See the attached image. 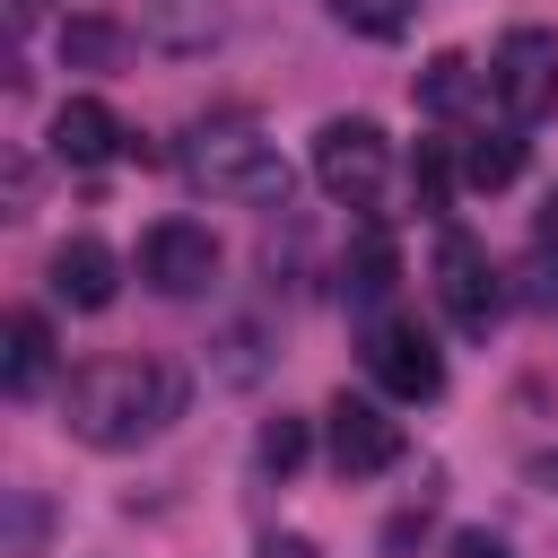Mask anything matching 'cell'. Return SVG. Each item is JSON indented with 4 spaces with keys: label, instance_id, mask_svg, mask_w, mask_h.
Wrapping results in <instances>:
<instances>
[{
    "label": "cell",
    "instance_id": "8992f818",
    "mask_svg": "<svg viewBox=\"0 0 558 558\" xmlns=\"http://www.w3.org/2000/svg\"><path fill=\"white\" fill-rule=\"evenodd\" d=\"M366 375H375L392 401H436V392H445V349H436L410 314H375V323H366Z\"/></svg>",
    "mask_w": 558,
    "mask_h": 558
},
{
    "label": "cell",
    "instance_id": "4fadbf2b",
    "mask_svg": "<svg viewBox=\"0 0 558 558\" xmlns=\"http://www.w3.org/2000/svg\"><path fill=\"white\" fill-rule=\"evenodd\" d=\"M392 279H401V253H392V235H384V227H366V235L349 244V270H340L349 305H384V296H392Z\"/></svg>",
    "mask_w": 558,
    "mask_h": 558
},
{
    "label": "cell",
    "instance_id": "44dd1931",
    "mask_svg": "<svg viewBox=\"0 0 558 558\" xmlns=\"http://www.w3.org/2000/svg\"><path fill=\"white\" fill-rule=\"evenodd\" d=\"M436 558H506V541H497V532H480V523H471V532H453V541H445V549H436Z\"/></svg>",
    "mask_w": 558,
    "mask_h": 558
},
{
    "label": "cell",
    "instance_id": "ba28073f",
    "mask_svg": "<svg viewBox=\"0 0 558 558\" xmlns=\"http://www.w3.org/2000/svg\"><path fill=\"white\" fill-rule=\"evenodd\" d=\"M323 418H331V471H340V480H375V471H392V462H401V418H392L384 401L340 392Z\"/></svg>",
    "mask_w": 558,
    "mask_h": 558
},
{
    "label": "cell",
    "instance_id": "7402d4cb",
    "mask_svg": "<svg viewBox=\"0 0 558 558\" xmlns=\"http://www.w3.org/2000/svg\"><path fill=\"white\" fill-rule=\"evenodd\" d=\"M532 244H541V262H558V192L541 201V218H532Z\"/></svg>",
    "mask_w": 558,
    "mask_h": 558
},
{
    "label": "cell",
    "instance_id": "52a82bcc",
    "mask_svg": "<svg viewBox=\"0 0 558 558\" xmlns=\"http://www.w3.org/2000/svg\"><path fill=\"white\" fill-rule=\"evenodd\" d=\"M140 279H148L157 296H209V279H218V235H209L201 218H157V227L140 235Z\"/></svg>",
    "mask_w": 558,
    "mask_h": 558
},
{
    "label": "cell",
    "instance_id": "2e32d148",
    "mask_svg": "<svg viewBox=\"0 0 558 558\" xmlns=\"http://www.w3.org/2000/svg\"><path fill=\"white\" fill-rule=\"evenodd\" d=\"M122 52H131V35H122L113 17H70V26H61V61H70V70H113Z\"/></svg>",
    "mask_w": 558,
    "mask_h": 558
},
{
    "label": "cell",
    "instance_id": "3957f363",
    "mask_svg": "<svg viewBox=\"0 0 558 558\" xmlns=\"http://www.w3.org/2000/svg\"><path fill=\"white\" fill-rule=\"evenodd\" d=\"M314 183H323L340 209H375L384 183H392V140H384V122L331 113V122L314 131Z\"/></svg>",
    "mask_w": 558,
    "mask_h": 558
},
{
    "label": "cell",
    "instance_id": "603a6c76",
    "mask_svg": "<svg viewBox=\"0 0 558 558\" xmlns=\"http://www.w3.org/2000/svg\"><path fill=\"white\" fill-rule=\"evenodd\" d=\"M262 558H314V541H305V532H270V541H262Z\"/></svg>",
    "mask_w": 558,
    "mask_h": 558
},
{
    "label": "cell",
    "instance_id": "ffe728a7",
    "mask_svg": "<svg viewBox=\"0 0 558 558\" xmlns=\"http://www.w3.org/2000/svg\"><path fill=\"white\" fill-rule=\"evenodd\" d=\"M35 532H44V514H35V497H17V514H9V558H35Z\"/></svg>",
    "mask_w": 558,
    "mask_h": 558
},
{
    "label": "cell",
    "instance_id": "d6986e66",
    "mask_svg": "<svg viewBox=\"0 0 558 558\" xmlns=\"http://www.w3.org/2000/svg\"><path fill=\"white\" fill-rule=\"evenodd\" d=\"M445 183H453L445 148H418V166H410V192H418V209H445Z\"/></svg>",
    "mask_w": 558,
    "mask_h": 558
},
{
    "label": "cell",
    "instance_id": "7a4b0ae2",
    "mask_svg": "<svg viewBox=\"0 0 558 558\" xmlns=\"http://www.w3.org/2000/svg\"><path fill=\"white\" fill-rule=\"evenodd\" d=\"M174 166L192 192L209 201H244V209H288V157L279 140H262L244 113H209L174 140Z\"/></svg>",
    "mask_w": 558,
    "mask_h": 558
},
{
    "label": "cell",
    "instance_id": "e0dca14e",
    "mask_svg": "<svg viewBox=\"0 0 558 558\" xmlns=\"http://www.w3.org/2000/svg\"><path fill=\"white\" fill-rule=\"evenodd\" d=\"M305 445H314V436H305V418H288V410H279V418H262V436H253V462H262L270 480H288V471L305 462Z\"/></svg>",
    "mask_w": 558,
    "mask_h": 558
},
{
    "label": "cell",
    "instance_id": "9a60e30c",
    "mask_svg": "<svg viewBox=\"0 0 558 558\" xmlns=\"http://www.w3.org/2000/svg\"><path fill=\"white\" fill-rule=\"evenodd\" d=\"M514 174H523V140H514V131H480V140L462 148V183H471V192H506Z\"/></svg>",
    "mask_w": 558,
    "mask_h": 558
},
{
    "label": "cell",
    "instance_id": "484cf974",
    "mask_svg": "<svg viewBox=\"0 0 558 558\" xmlns=\"http://www.w3.org/2000/svg\"><path fill=\"white\" fill-rule=\"evenodd\" d=\"M35 9H44V0H9V17H17V26H26V17H35Z\"/></svg>",
    "mask_w": 558,
    "mask_h": 558
},
{
    "label": "cell",
    "instance_id": "5b68a950",
    "mask_svg": "<svg viewBox=\"0 0 558 558\" xmlns=\"http://www.w3.org/2000/svg\"><path fill=\"white\" fill-rule=\"evenodd\" d=\"M488 96L506 105L514 131L541 122V113H558V35L549 26H506V44L488 61Z\"/></svg>",
    "mask_w": 558,
    "mask_h": 558
},
{
    "label": "cell",
    "instance_id": "277c9868",
    "mask_svg": "<svg viewBox=\"0 0 558 558\" xmlns=\"http://www.w3.org/2000/svg\"><path fill=\"white\" fill-rule=\"evenodd\" d=\"M436 305H445V323L471 331V340L506 314V279H497V262H488V244L462 235V227L436 235Z\"/></svg>",
    "mask_w": 558,
    "mask_h": 558
},
{
    "label": "cell",
    "instance_id": "9c48e42d",
    "mask_svg": "<svg viewBox=\"0 0 558 558\" xmlns=\"http://www.w3.org/2000/svg\"><path fill=\"white\" fill-rule=\"evenodd\" d=\"M122 148H131V122L105 96H61V113H52V157L61 166H113Z\"/></svg>",
    "mask_w": 558,
    "mask_h": 558
},
{
    "label": "cell",
    "instance_id": "cb8c5ba5",
    "mask_svg": "<svg viewBox=\"0 0 558 558\" xmlns=\"http://www.w3.org/2000/svg\"><path fill=\"white\" fill-rule=\"evenodd\" d=\"M532 305H558V270H549V262L532 270Z\"/></svg>",
    "mask_w": 558,
    "mask_h": 558
},
{
    "label": "cell",
    "instance_id": "d4e9b609",
    "mask_svg": "<svg viewBox=\"0 0 558 558\" xmlns=\"http://www.w3.org/2000/svg\"><path fill=\"white\" fill-rule=\"evenodd\" d=\"M532 480H541V488L558 497V453H532Z\"/></svg>",
    "mask_w": 558,
    "mask_h": 558
},
{
    "label": "cell",
    "instance_id": "6da1fadb",
    "mask_svg": "<svg viewBox=\"0 0 558 558\" xmlns=\"http://www.w3.org/2000/svg\"><path fill=\"white\" fill-rule=\"evenodd\" d=\"M183 418V375L157 357H87L61 392V427L96 453H131Z\"/></svg>",
    "mask_w": 558,
    "mask_h": 558
},
{
    "label": "cell",
    "instance_id": "ac0fdd59",
    "mask_svg": "<svg viewBox=\"0 0 558 558\" xmlns=\"http://www.w3.org/2000/svg\"><path fill=\"white\" fill-rule=\"evenodd\" d=\"M410 9H418V0H331V17H340L349 35H375V44H392V35L410 26Z\"/></svg>",
    "mask_w": 558,
    "mask_h": 558
},
{
    "label": "cell",
    "instance_id": "7c38bea8",
    "mask_svg": "<svg viewBox=\"0 0 558 558\" xmlns=\"http://www.w3.org/2000/svg\"><path fill=\"white\" fill-rule=\"evenodd\" d=\"M140 35L157 44V52H209L218 35H227V0H140Z\"/></svg>",
    "mask_w": 558,
    "mask_h": 558
},
{
    "label": "cell",
    "instance_id": "8fae6325",
    "mask_svg": "<svg viewBox=\"0 0 558 558\" xmlns=\"http://www.w3.org/2000/svg\"><path fill=\"white\" fill-rule=\"evenodd\" d=\"M52 357H61V349H52V323H44L35 305H17V314L0 323V392H9V401L44 392V384H52Z\"/></svg>",
    "mask_w": 558,
    "mask_h": 558
},
{
    "label": "cell",
    "instance_id": "30bf717a",
    "mask_svg": "<svg viewBox=\"0 0 558 558\" xmlns=\"http://www.w3.org/2000/svg\"><path fill=\"white\" fill-rule=\"evenodd\" d=\"M113 288H122V262H113V244H96V235H70V244H52V296H61V305H78V314H105V305H113Z\"/></svg>",
    "mask_w": 558,
    "mask_h": 558
},
{
    "label": "cell",
    "instance_id": "5bb4252c",
    "mask_svg": "<svg viewBox=\"0 0 558 558\" xmlns=\"http://www.w3.org/2000/svg\"><path fill=\"white\" fill-rule=\"evenodd\" d=\"M471 96H480V70H471L462 52H436V61L418 70V105H427V113L453 122V113H471Z\"/></svg>",
    "mask_w": 558,
    "mask_h": 558
}]
</instances>
